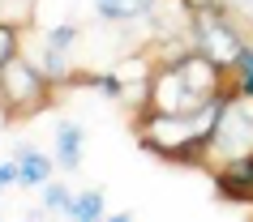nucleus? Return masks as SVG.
Instances as JSON below:
<instances>
[{"instance_id":"nucleus-1","label":"nucleus","mask_w":253,"mask_h":222,"mask_svg":"<svg viewBox=\"0 0 253 222\" xmlns=\"http://www.w3.org/2000/svg\"><path fill=\"white\" fill-rule=\"evenodd\" d=\"M227 98H232V86L219 90L214 98H206L202 107H193V111H150L142 120V145L163 158H176V162H202Z\"/></svg>"},{"instance_id":"nucleus-2","label":"nucleus","mask_w":253,"mask_h":222,"mask_svg":"<svg viewBox=\"0 0 253 222\" xmlns=\"http://www.w3.org/2000/svg\"><path fill=\"white\" fill-rule=\"evenodd\" d=\"M189 43L202 56H211L219 68H232V60L245 52V30H240V22L227 13L223 4H214V9H198L193 13V22H189Z\"/></svg>"},{"instance_id":"nucleus-3","label":"nucleus","mask_w":253,"mask_h":222,"mask_svg":"<svg viewBox=\"0 0 253 222\" xmlns=\"http://www.w3.org/2000/svg\"><path fill=\"white\" fill-rule=\"evenodd\" d=\"M206 154H219V167H223L227 158L253 154V98H240V94L227 98L223 116H219V124H214V132H211ZM202 162H206V158H202Z\"/></svg>"},{"instance_id":"nucleus-4","label":"nucleus","mask_w":253,"mask_h":222,"mask_svg":"<svg viewBox=\"0 0 253 222\" xmlns=\"http://www.w3.org/2000/svg\"><path fill=\"white\" fill-rule=\"evenodd\" d=\"M0 90H4V107L9 111H22V116L39 111L47 103V77H43L39 68H30L22 56L0 68Z\"/></svg>"},{"instance_id":"nucleus-5","label":"nucleus","mask_w":253,"mask_h":222,"mask_svg":"<svg viewBox=\"0 0 253 222\" xmlns=\"http://www.w3.org/2000/svg\"><path fill=\"white\" fill-rule=\"evenodd\" d=\"M219 180V192L232 196V201H253V154L245 158H227L223 167L214 171Z\"/></svg>"},{"instance_id":"nucleus-6","label":"nucleus","mask_w":253,"mask_h":222,"mask_svg":"<svg viewBox=\"0 0 253 222\" xmlns=\"http://www.w3.org/2000/svg\"><path fill=\"white\" fill-rule=\"evenodd\" d=\"M82 145H86V132L78 128V124H69V120H60L56 124V162L60 167H82Z\"/></svg>"},{"instance_id":"nucleus-7","label":"nucleus","mask_w":253,"mask_h":222,"mask_svg":"<svg viewBox=\"0 0 253 222\" xmlns=\"http://www.w3.org/2000/svg\"><path fill=\"white\" fill-rule=\"evenodd\" d=\"M159 0H94V13L103 17V22H142L150 17Z\"/></svg>"},{"instance_id":"nucleus-8","label":"nucleus","mask_w":253,"mask_h":222,"mask_svg":"<svg viewBox=\"0 0 253 222\" xmlns=\"http://www.w3.org/2000/svg\"><path fill=\"white\" fill-rule=\"evenodd\" d=\"M13 158H17V171H22V184H30V188L47 184V175H52V158L47 154H39L35 145H17Z\"/></svg>"},{"instance_id":"nucleus-9","label":"nucleus","mask_w":253,"mask_h":222,"mask_svg":"<svg viewBox=\"0 0 253 222\" xmlns=\"http://www.w3.org/2000/svg\"><path fill=\"white\" fill-rule=\"evenodd\" d=\"M227 73H232V81H227V86H232V94L253 98V47H249V43H245V52L232 60V68H227Z\"/></svg>"},{"instance_id":"nucleus-10","label":"nucleus","mask_w":253,"mask_h":222,"mask_svg":"<svg viewBox=\"0 0 253 222\" xmlns=\"http://www.w3.org/2000/svg\"><path fill=\"white\" fill-rule=\"evenodd\" d=\"M69 218H78V222H94V218H103V192H82V196H73V205H69Z\"/></svg>"},{"instance_id":"nucleus-11","label":"nucleus","mask_w":253,"mask_h":222,"mask_svg":"<svg viewBox=\"0 0 253 222\" xmlns=\"http://www.w3.org/2000/svg\"><path fill=\"white\" fill-rule=\"evenodd\" d=\"M43 205H47V209H60V214H69V205H73V192H69L65 184H43Z\"/></svg>"},{"instance_id":"nucleus-12","label":"nucleus","mask_w":253,"mask_h":222,"mask_svg":"<svg viewBox=\"0 0 253 222\" xmlns=\"http://www.w3.org/2000/svg\"><path fill=\"white\" fill-rule=\"evenodd\" d=\"M43 77H47V81H65V77H69L65 52H56V47H47V52H43Z\"/></svg>"},{"instance_id":"nucleus-13","label":"nucleus","mask_w":253,"mask_h":222,"mask_svg":"<svg viewBox=\"0 0 253 222\" xmlns=\"http://www.w3.org/2000/svg\"><path fill=\"white\" fill-rule=\"evenodd\" d=\"M9 60H17V30L9 22H0V68L9 64Z\"/></svg>"},{"instance_id":"nucleus-14","label":"nucleus","mask_w":253,"mask_h":222,"mask_svg":"<svg viewBox=\"0 0 253 222\" xmlns=\"http://www.w3.org/2000/svg\"><path fill=\"white\" fill-rule=\"evenodd\" d=\"M73 39H78V30H73V26L47 30V47H56V52H69V47H73Z\"/></svg>"},{"instance_id":"nucleus-15","label":"nucleus","mask_w":253,"mask_h":222,"mask_svg":"<svg viewBox=\"0 0 253 222\" xmlns=\"http://www.w3.org/2000/svg\"><path fill=\"white\" fill-rule=\"evenodd\" d=\"M223 9L236 17V22H249L253 26V0H223Z\"/></svg>"},{"instance_id":"nucleus-16","label":"nucleus","mask_w":253,"mask_h":222,"mask_svg":"<svg viewBox=\"0 0 253 222\" xmlns=\"http://www.w3.org/2000/svg\"><path fill=\"white\" fill-rule=\"evenodd\" d=\"M9 184H22V171H17V158H13V162H0V192H4Z\"/></svg>"},{"instance_id":"nucleus-17","label":"nucleus","mask_w":253,"mask_h":222,"mask_svg":"<svg viewBox=\"0 0 253 222\" xmlns=\"http://www.w3.org/2000/svg\"><path fill=\"white\" fill-rule=\"evenodd\" d=\"M185 4L198 13V9H214V4H223V0H185Z\"/></svg>"}]
</instances>
